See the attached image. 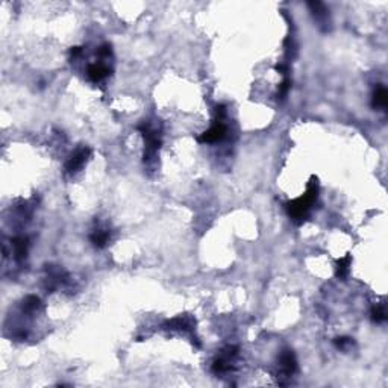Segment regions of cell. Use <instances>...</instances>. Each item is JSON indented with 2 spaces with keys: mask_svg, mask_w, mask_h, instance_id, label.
I'll use <instances>...</instances> for the list:
<instances>
[{
  "mask_svg": "<svg viewBox=\"0 0 388 388\" xmlns=\"http://www.w3.org/2000/svg\"><path fill=\"white\" fill-rule=\"evenodd\" d=\"M12 246H14V254L15 258L22 261L26 258L27 255V247H29V240L26 237H17L12 240Z\"/></svg>",
  "mask_w": 388,
  "mask_h": 388,
  "instance_id": "9",
  "label": "cell"
},
{
  "mask_svg": "<svg viewBox=\"0 0 388 388\" xmlns=\"http://www.w3.org/2000/svg\"><path fill=\"white\" fill-rule=\"evenodd\" d=\"M167 329H172V331H183V332H188L193 329L194 326V320L191 317H187V315H181V317H176L170 322H167Z\"/></svg>",
  "mask_w": 388,
  "mask_h": 388,
  "instance_id": "6",
  "label": "cell"
},
{
  "mask_svg": "<svg viewBox=\"0 0 388 388\" xmlns=\"http://www.w3.org/2000/svg\"><path fill=\"white\" fill-rule=\"evenodd\" d=\"M350 262H352V258L349 255L338 259V262H336V268H335L336 278L344 279V278L349 276V273H350Z\"/></svg>",
  "mask_w": 388,
  "mask_h": 388,
  "instance_id": "11",
  "label": "cell"
},
{
  "mask_svg": "<svg viewBox=\"0 0 388 388\" xmlns=\"http://www.w3.org/2000/svg\"><path fill=\"white\" fill-rule=\"evenodd\" d=\"M334 344L341 350H347L353 344V340L349 338V336H336V338L334 340Z\"/></svg>",
  "mask_w": 388,
  "mask_h": 388,
  "instance_id": "15",
  "label": "cell"
},
{
  "mask_svg": "<svg viewBox=\"0 0 388 388\" xmlns=\"http://www.w3.org/2000/svg\"><path fill=\"white\" fill-rule=\"evenodd\" d=\"M318 197V183L315 181V178L311 179L307 193L300 196L299 199L286 204V211H288L290 217L293 218V222L296 223H302L305 218L308 217V212L311 209V207L315 204V200Z\"/></svg>",
  "mask_w": 388,
  "mask_h": 388,
  "instance_id": "1",
  "label": "cell"
},
{
  "mask_svg": "<svg viewBox=\"0 0 388 388\" xmlns=\"http://www.w3.org/2000/svg\"><path fill=\"white\" fill-rule=\"evenodd\" d=\"M70 53H72L73 56H78V55H80V53H82V47H73V49L70 50Z\"/></svg>",
  "mask_w": 388,
  "mask_h": 388,
  "instance_id": "18",
  "label": "cell"
},
{
  "mask_svg": "<svg viewBox=\"0 0 388 388\" xmlns=\"http://www.w3.org/2000/svg\"><path fill=\"white\" fill-rule=\"evenodd\" d=\"M90 80L93 82H100V80H103L106 76L111 75V69L108 65L105 64H93L88 67V72H87Z\"/></svg>",
  "mask_w": 388,
  "mask_h": 388,
  "instance_id": "7",
  "label": "cell"
},
{
  "mask_svg": "<svg viewBox=\"0 0 388 388\" xmlns=\"http://www.w3.org/2000/svg\"><path fill=\"white\" fill-rule=\"evenodd\" d=\"M308 6L311 8L312 15L315 17V20L320 23V26H326L328 23V9L322 2H310Z\"/></svg>",
  "mask_w": 388,
  "mask_h": 388,
  "instance_id": "8",
  "label": "cell"
},
{
  "mask_svg": "<svg viewBox=\"0 0 388 388\" xmlns=\"http://www.w3.org/2000/svg\"><path fill=\"white\" fill-rule=\"evenodd\" d=\"M90 240L97 249H103L108 244V241H109V231H106V229H96L91 233Z\"/></svg>",
  "mask_w": 388,
  "mask_h": 388,
  "instance_id": "10",
  "label": "cell"
},
{
  "mask_svg": "<svg viewBox=\"0 0 388 388\" xmlns=\"http://www.w3.org/2000/svg\"><path fill=\"white\" fill-rule=\"evenodd\" d=\"M90 155H91L90 147H82V149L76 150L75 154L69 158V161L65 162V172L70 173V175L79 172L80 168L83 167V164L88 161Z\"/></svg>",
  "mask_w": 388,
  "mask_h": 388,
  "instance_id": "3",
  "label": "cell"
},
{
  "mask_svg": "<svg viewBox=\"0 0 388 388\" xmlns=\"http://www.w3.org/2000/svg\"><path fill=\"white\" fill-rule=\"evenodd\" d=\"M372 320L376 323H382L387 320V314H385V310L384 307L378 305V307H373L372 308Z\"/></svg>",
  "mask_w": 388,
  "mask_h": 388,
  "instance_id": "14",
  "label": "cell"
},
{
  "mask_svg": "<svg viewBox=\"0 0 388 388\" xmlns=\"http://www.w3.org/2000/svg\"><path fill=\"white\" fill-rule=\"evenodd\" d=\"M97 53L102 56V58H108L111 55V46L109 44H103V46H100L99 50H97Z\"/></svg>",
  "mask_w": 388,
  "mask_h": 388,
  "instance_id": "17",
  "label": "cell"
},
{
  "mask_svg": "<svg viewBox=\"0 0 388 388\" xmlns=\"http://www.w3.org/2000/svg\"><path fill=\"white\" fill-rule=\"evenodd\" d=\"M138 130L143 133V138L146 141V150H144V161L154 159L155 155L158 154V150L162 144L161 133L150 126L149 122H144L143 125L138 126Z\"/></svg>",
  "mask_w": 388,
  "mask_h": 388,
  "instance_id": "2",
  "label": "cell"
},
{
  "mask_svg": "<svg viewBox=\"0 0 388 388\" xmlns=\"http://www.w3.org/2000/svg\"><path fill=\"white\" fill-rule=\"evenodd\" d=\"M279 364H281V372L284 376L290 378L297 372V360L293 350H284L279 357Z\"/></svg>",
  "mask_w": 388,
  "mask_h": 388,
  "instance_id": "5",
  "label": "cell"
},
{
  "mask_svg": "<svg viewBox=\"0 0 388 388\" xmlns=\"http://www.w3.org/2000/svg\"><path fill=\"white\" fill-rule=\"evenodd\" d=\"M225 135H226V125L222 120H215L212 128L202 133L197 138V141L199 143H217V141L223 140Z\"/></svg>",
  "mask_w": 388,
  "mask_h": 388,
  "instance_id": "4",
  "label": "cell"
},
{
  "mask_svg": "<svg viewBox=\"0 0 388 388\" xmlns=\"http://www.w3.org/2000/svg\"><path fill=\"white\" fill-rule=\"evenodd\" d=\"M40 307H41V300L37 296H27L23 300V311L27 312V314L35 312Z\"/></svg>",
  "mask_w": 388,
  "mask_h": 388,
  "instance_id": "13",
  "label": "cell"
},
{
  "mask_svg": "<svg viewBox=\"0 0 388 388\" xmlns=\"http://www.w3.org/2000/svg\"><path fill=\"white\" fill-rule=\"evenodd\" d=\"M290 88H291V80L286 78L282 83H281V87H279V93H278V96L281 97V99H285V96L288 94V91H290Z\"/></svg>",
  "mask_w": 388,
  "mask_h": 388,
  "instance_id": "16",
  "label": "cell"
},
{
  "mask_svg": "<svg viewBox=\"0 0 388 388\" xmlns=\"http://www.w3.org/2000/svg\"><path fill=\"white\" fill-rule=\"evenodd\" d=\"M388 103V93L384 87H378L373 94V106L375 108H385Z\"/></svg>",
  "mask_w": 388,
  "mask_h": 388,
  "instance_id": "12",
  "label": "cell"
}]
</instances>
